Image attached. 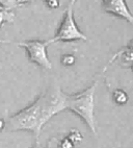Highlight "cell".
<instances>
[{"instance_id":"ffe728a7","label":"cell","mask_w":133,"mask_h":148,"mask_svg":"<svg viewBox=\"0 0 133 148\" xmlns=\"http://www.w3.org/2000/svg\"><path fill=\"white\" fill-rule=\"evenodd\" d=\"M0 10H1V8H0Z\"/></svg>"},{"instance_id":"9a60e30c","label":"cell","mask_w":133,"mask_h":148,"mask_svg":"<svg viewBox=\"0 0 133 148\" xmlns=\"http://www.w3.org/2000/svg\"><path fill=\"white\" fill-rule=\"evenodd\" d=\"M32 0H17V2H18L19 5H21V4H25V3H30Z\"/></svg>"},{"instance_id":"7c38bea8","label":"cell","mask_w":133,"mask_h":148,"mask_svg":"<svg viewBox=\"0 0 133 148\" xmlns=\"http://www.w3.org/2000/svg\"><path fill=\"white\" fill-rule=\"evenodd\" d=\"M58 148H75V145L66 137V138H64L62 140L59 141Z\"/></svg>"},{"instance_id":"52a82bcc","label":"cell","mask_w":133,"mask_h":148,"mask_svg":"<svg viewBox=\"0 0 133 148\" xmlns=\"http://www.w3.org/2000/svg\"><path fill=\"white\" fill-rule=\"evenodd\" d=\"M112 100L117 106H125L129 100V96L123 89H117L112 93Z\"/></svg>"},{"instance_id":"277c9868","label":"cell","mask_w":133,"mask_h":148,"mask_svg":"<svg viewBox=\"0 0 133 148\" xmlns=\"http://www.w3.org/2000/svg\"><path fill=\"white\" fill-rule=\"evenodd\" d=\"M49 45H50L49 40H29L18 43L19 47L24 48L27 51L28 58L31 63L35 64L46 70L52 69V63H51L48 53H47V47Z\"/></svg>"},{"instance_id":"ac0fdd59","label":"cell","mask_w":133,"mask_h":148,"mask_svg":"<svg viewBox=\"0 0 133 148\" xmlns=\"http://www.w3.org/2000/svg\"><path fill=\"white\" fill-rule=\"evenodd\" d=\"M0 43H6V41L2 40V39H0Z\"/></svg>"},{"instance_id":"30bf717a","label":"cell","mask_w":133,"mask_h":148,"mask_svg":"<svg viewBox=\"0 0 133 148\" xmlns=\"http://www.w3.org/2000/svg\"><path fill=\"white\" fill-rule=\"evenodd\" d=\"M19 4L17 0H0V8L6 11H13L14 8H18Z\"/></svg>"},{"instance_id":"5bb4252c","label":"cell","mask_w":133,"mask_h":148,"mask_svg":"<svg viewBox=\"0 0 133 148\" xmlns=\"http://www.w3.org/2000/svg\"><path fill=\"white\" fill-rule=\"evenodd\" d=\"M5 128V120H3L2 118H0V132H2Z\"/></svg>"},{"instance_id":"3957f363","label":"cell","mask_w":133,"mask_h":148,"mask_svg":"<svg viewBox=\"0 0 133 148\" xmlns=\"http://www.w3.org/2000/svg\"><path fill=\"white\" fill-rule=\"evenodd\" d=\"M86 41L88 37L78 27L75 21L73 4L70 3L64 13V17L59 24L57 32L52 39L49 40L50 44L56 42H74V41Z\"/></svg>"},{"instance_id":"8fae6325","label":"cell","mask_w":133,"mask_h":148,"mask_svg":"<svg viewBox=\"0 0 133 148\" xmlns=\"http://www.w3.org/2000/svg\"><path fill=\"white\" fill-rule=\"evenodd\" d=\"M76 62V58L73 54H64L60 58V63L62 66L64 67H70L73 66Z\"/></svg>"},{"instance_id":"4fadbf2b","label":"cell","mask_w":133,"mask_h":148,"mask_svg":"<svg viewBox=\"0 0 133 148\" xmlns=\"http://www.w3.org/2000/svg\"><path fill=\"white\" fill-rule=\"evenodd\" d=\"M45 3L49 8H57L59 6V0H45Z\"/></svg>"},{"instance_id":"d6986e66","label":"cell","mask_w":133,"mask_h":148,"mask_svg":"<svg viewBox=\"0 0 133 148\" xmlns=\"http://www.w3.org/2000/svg\"><path fill=\"white\" fill-rule=\"evenodd\" d=\"M107 1H109V0H102V3H104V2H107Z\"/></svg>"},{"instance_id":"ba28073f","label":"cell","mask_w":133,"mask_h":148,"mask_svg":"<svg viewBox=\"0 0 133 148\" xmlns=\"http://www.w3.org/2000/svg\"><path fill=\"white\" fill-rule=\"evenodd\" d=\"M15 14L13 11H6V10H0V27L2 26L4 23H13L15 21Z\"/></svg>"},{"instance_id":"8992f818","label":"cell","mask_w":133,"mask_h":148,"mask_svg":"<svg viewBox=\"0 0 133 148\" xmlns=\"http://www.w3.org/2000/svg\"><path fill=\"white\" fill-rule=\"evenodd\" d=\"M113 63H117L123 68L130 69L132 67V42H129L127 46L122 47L112 56L109 61V65Z\"/></svg>"},{"instance_id":"6da1fadb","label":"cell","mask_w":133,"mask_h":148,"mask_svg":"<svg viewBox=\"0 0 133 148\" xmlns=\"http://www.w3.org/2000/svg\"><path fill=\"white\" fill-rule=\"evenodd\" d=\"M64 110H66V93L59 86L53 85L29 106L10 117L5 121V128L10 132H30L39 141L47 122Z\"/></svg>"},{"instance_id":"2e32d148","label":"cell","mask_w":133,"mask_h":148,"mask_svg":"<svg viewBox=\"0 0 133 148\" xmlns=\"http://www.w3.org/2000/svg\"><path fill=\"white\" fill-rule=\"evenodd\" d=\"M31 148H44V147H43V146L41 145L40 143H39V141H35V145H32Z\"/></svg>"},{"instance_id":"5b68a950","label":"cell","mask_w":133,"mask_h":148,"mask_svg":"<svg viewBox=\"0 0 133 148\" xmlns=\"http://www.w3.org/2000/svg\"><path fill=\"white\" fill-rule=\"evenodd\" d=\"M103 8L105 12H107L108 14L123 19L128 23H133L132 14L128 8L126 0H109L107 2L103 3Z\"/></svg>"},{"instance_id":"7a4b0ae2","label":"cell","mask_w":133,"mask_h":148,"mask_svg":"<svg viewBox=\"0 0 133 148\" xmlns=\"http://www.w3.org/2000/svg\"><path fill=\"white\" fill-rule=\"evenodd\" d=\"M98 82H95L84 91L75 94H66V110L81 118L94 135L97 134L95 120V95Z\"/></svg>"},{"instance_id":"e0dca14e","label":"cell","mask_w":133,"mask_h":148,"mask_svg":"<svg viewBox=\"0 0 133 148\" xmlns=\"http://www.w3.org/2000/svg\"><path fill=\"white\" fill-rule=\"evenodd\" d=\"M76 1H77V0H71V2H70V3H71V4H74Z\"/></svg>"},{"instance_id":"9c48e42d","label":"cell","mask_w":133,"mask_h":148,"mask_svg":"<svg viewBox=\"0 0 133 148\" xmlns=\"http://www.w3.org/2000/svg\"><path fill=\"white\" fill-rule=\"evenodd\" d=\"M66 138H68L74 145H77V144H79V143L82 141L83 136L81 135V132L78 130H71L69 134H68V136H66Z\"/></svg>"}]
</instances>
